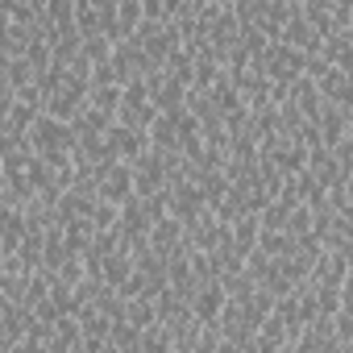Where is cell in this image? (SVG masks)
Instances as JSON below:
<instances>
[{
  "label": "cell",
  "mask_w": 353,
  "mask_h": 353,
  "mask_svg": "<svg viewBox=\"0 0 353 353\" xmlns=\"http://www.w3.org/2000/svg\"><path fill=\"white\" fill-rule=\"evenodd\" d=\"M26 141H30V145H34V154H38V158H46L50 166H63V162H71L75 129H71V121H63V117L38 112V117H34V125H30V133H26Z\"/></svg>",
  "instance_id": "cell-1"
},
{
  "label": "cell",
  "mask_w": 353,
  "mask_h": 353,
  "mask_svg": "<svg viewBox=\"0 0 353 353\" xmlns=\"http://www.w3.org/2000/svg\"><path fill=\"white\" fill-rule=\"evenodd\" d=\"M133 196H158V192H166V183H170V166H166V154L162 150H145V154H137L133 162Z\"/></svg>",
  "instance_id": "cell-2"
},
{
  "label": "cell",
  "mask_w": 353,
  "mask_h": 353,
  "mask_svg": "<svg viewBox=\"0 0 353 353\" xmlns=\"http://www.w3.org/2000/svg\"><path fill=\"white\" fill-rule=\"evenodd\" d=\"M166 212L170 216H179L183 225L188 221H196L208 204H204V196H200V188H196V179H188V174H174V179L166 183Z\"/></svg>",
  "instance_id": "cell-3"
},
{
  "label": "cell",
  "mask_w": 353,
  "mask_h": 353,
  "mask_svg": "<svg viewBox=\"0 0 353 353\" xmlns=\"http://www.w3.org/2000/svg\"><path fill=\"white\" fill-rule=\"evenodd\" d=\"M104 145L112 150V158L133 162L137 154H145V150H150V133H145V129H137V125L112 121V125H108V133H104Z\"/></svg>",
  "instance_id": "cell-4"
},
{
  "label": "cell",
  "mask_w": 353,
  "mask_h": 353,
  "mask_svg": "<svg viewBox=\"0 0 353 353\" xmlns=\"http://www.w3.org/2000/svg\"><path fill=\"white\" fill-rule=\"evenodd\" d=\"M96 196H100V200H108V204L129 200V196H133V166H129V162H121V158H112V162L96 174Z\"/></svg>",
  "instance_id": "cell-5"
},
{
  "label": "cell",
  "mask_w": 353,
  "mask_h": 353,
  "mask_svg": "<svg viewBox=\"0 0 353 353\" xmlns=\"http://www.w3.org/2000/svg\"><path fill=\"white\" fill-rule=\"evenodd\" d=\"M188 307H192L196 324H216V320H221V307H225V287H221V279L196 283L192 295H188Z\"/></svg>",
  "instance_id": "cell-6"
},
{
  "label": "cell",
  "mask_w": 353,
  "mask_h": 353,
  "mask_svg": "<svg viewBox=\"0 0 353 353\" xmlns=\"http://www.w3.org/2000/svg\"><path fill=\"white\" fill-rule=\"evenodd\" d=\"M188 241V229H183V221L179 216H170V212H162V216H154V225H150V233H145V245L154 250V254H170V250H179Z\"/></svg>",
  "instance_id": "cell-7"
},
{
  "label": "cell",
  "mask_w": 353,
  "mask_h": 353,
  "mask_svg": "<svg viewBox=\"0 0 353 353\" xmlns=\"http://www.w3.org/2000/svg\"><path fill=\"white\" fill-rule=\"evenodd\" d=\"M316 121V133H320V145H336L341 137H349V104H336V100H324L320 112L312 117Z\"/></svg>",
  "instance_id": "cell-8"
},
{
  "label": "cell",
  "mask_w": 353,
  "mask_h": 353,
  "mask_svg": "<svg viewBox=\"0 0 353 353\" xmlns=\"http://www.w3.org/2000/svg\"><path fill=\"white\" fill-rule=\"evenodd\" d=\"M117 117L112 112H104V108H96V104H79L75 108V117H71V129H75V141H100L104 133H108V125H112Z\"/></svg>",
  "instance_id": "cell-9"
},
{
  "label": "cell",
  "mask_w": 353,
  "mask_h": 353,
  "mask_svg": "<svg viewBox=\"0 0 353 353\" xmlns=\"http://www.w3.org/2000/svg\"><path fill=\"white\" fill-rule=\"evenodd\" d=\"M42 349H54V353L79 349V320H75V312H71V316H59V320L46 328V345H42Z\"/></svg>",
  "instance_id": "cell-10"
},
{
  "label": "cell",
  "mask_w": 353,
  "mask_h": 353,
  "mask_svg": "<svg viewBox=\"0 0 353 353\" xmlns=\"http://www.w3.org/2000/svg\"><path fill=\"white\" fill-rule=\"evenodd\" d=\"M316 88L324 100H336V104H349V67H336L328 63L320 75H316Z\"/></svg>",
  "instance_id": "cell-11"
},
{
  "label": "cell",
  "mask_w": 353,
  "mask_h": 353,
  "mask_svg": "<svg viewBox=\"0 0 353 353\" xmlns=\"http://www.w3.org/2000/svg\"><path fill=\"white\" fill-rule=\"evenodd\" d=\"M129 274H133V254H129L125 245L108 250V254H104V262H100V279H104V283H108V287L117 291V287H121V283H125Z\"/></svg>",
  "instance_id": "cell-12"
},
{
  "label": "cell",
  "mask_w": 353,
  "mask_h": 353,
  "mask_svg": "<svg viewBox=\"0 0 353 353\" xmlns=\"http://www.w3.org/2000/svg\"><path fill=\"white\" fill-rule=\"evenodd\" d=\"M125 320H129L133 328H150V324H158L154 299H145V295H133V299H125Z\"/></svg>",
  "instance_id": "cell-13"
},
{
  "label": "cell",
  "mask_w": 353,
  "mask_h": 353,
  "mask_svg": "<svg viewBox=\"0 0 353 353\" xmlns=\"http://www.w3.org/2000/svg\"><path fill=\"white\" fill-rule=\"evenodd\" d=\"M88 104L104 108L117 117V104H121V83H88Z\"/></svg>",
  "instance_id": "cell-14"
},
{
  "label": "cell",
  "mask_w": 353,
  "mask_h": 353,
  "mask_svg": "<svg viewBox=\"0 0 353 353\" xmlns=\"http://www.w3.org/2000/svg\"><path fill=\"white\" fill-rule=\"evenodd\" d=\"M137 332L141 328H133L125 316L121 320H108V349H137Z\"/></svg>",
  "instance_id": "cell-15"
},
{
  "label": "cell",
  "mask_w": 353,
  "mask_h": 353,
  "mask_svg": "<svg viewBox=\"0 0 353 353\" xmlns=\"http://www.w3.org/2000/svg\"><path fill=\"white\" fill-rule=\"evenodd\" d=\"M0 254H5V250H0Z\"/></svg>",
  "instance_id": "cell-16"
}]
</instances>
